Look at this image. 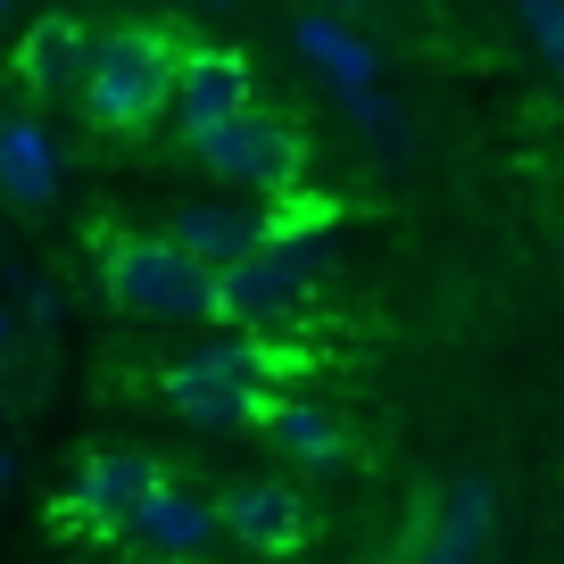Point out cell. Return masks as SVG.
I'll use <instances>...</instances> for the list:
<instances>
[{
    "instance_id": "cell-22",
    "label": "cell",
    "mask_w": 564,
    "mask_h": 564,
    "mask_svg": "<svg viewBox=\"0 0 564 564\" xmlns=\"http://www.w3.org/2000/svg\"><path fill=\"white\" fill-rule=\"evenodd\" d=\"M9 474H18V465H9V448H0V490H9Z\"/></svg>"
},
{
    "instance_id": "cell-21",
    "label": "cell",
    "mask_w": 564,
    "mask_h": 564,
    "mask_svg": "<svg viewBox=\"0 0 564 564\" xmlns=\"http://www.w3.org/2000/svg\"><path fill=\"white\" fill-rule=\"evenodd\" d=\"M9 333H18V316H9V307H0V349H9Z\"/></svg>"
},
{
    "instance_id": "cell-17",
    "label": "cell",
    "mask_w": 564,
    "mask_h": 564,
    "mask_svg": "<svg viewBox=\"0 0 564 564\" xmlns=\"http://www.w3.org/2000/svg\"><path fill=\"white\" fill-rule=\"evenodd\" d=\"M514 18H523V34H531V51L547 58V67L564 75V0H514Z\"/></svg>"
},
{
    "instance_id": "cell-20",
    "label": "cell",
    "mask_w": 564,
    "mask_h": 564,
    "mask_svg": "<svg viewBox=\"0 0 564 564\" xmlns=\"http://www.w3.org/2000/svg\"><path fill=\"white\" fill-rule=\"evenodd\" d=\"M316 9H324V18H340V9H366V0H316Z\"/></svg>"
},
{
    "instance_id": "cell-18",
    "label": "cell",
    "mask_w": 564,
    "mask_h": 564,
    "mask_svg": "<svg viewBox=\"0 0 564 564\" xmlns=\"http://www.w3.org/2000/svg\"><path fill=\"white\" fill-rule=\"evenodd\" d=\"M18 291H25V316H34V324H58V282L51 274H25Z\"/></svg>"
},
{
    "instance_id": "cell-9",
    "label": "cell",
    "mask_w": 564,
    "mask_h": 564,
    "mask_svg": "<svg viewBox=\"0 0 564 564\" xmlns=\"http://www.w3.org/2000/svg\"><path fill=\"white\" fill-rule=\"evenodd\" d=\"M166 241H175L192 265L225 274V265H241V258H258V249H265V216L232 208V199H183V208L166 216Z\"/></svg>"
},
{
    "instance_id": "cell-15",
    "label": "cell",
    "mask_w": 564,
    "mask_h": 564,
    "mask_svg": "<svg viewBox=\"0 0 564 564\" xmlns=\"http://www.w3.org/2000/svg\"><path fill=\"white\" fill-rule=\"evenodd\" d=\"M265 432H274V448L282 457H300V465H340L349 457V432H340L324 406H307V399H265Z\"/></svg>"
},
{
    "instance_id": "cell-6",
    "label": "cell",
    "mask_w": 564,
    "mask_h": 564,
    "mask_svg": "<svg viewBox=\"0 0 564 564\" xmlns=\"http://www.w3.org/2000/svg\"><path fill=\"white\" fill-rule=\"evenodd\" d=\"M216 498H199V490H175V481H159V490L133 507V523H124V540L133 547H150L159 564H199V547L216 540Z\"/></svg>"
},
{
    "instance_id": "cell-23",
    "label": "cell",
    "mask_w": 564,
    "mask_h": 564,
    "mask_svg": "<svg viewBox=\"0 0 564 564\" xmlns=\"http://www.w3.org/2000/svg\"><path fill=\"white\" fill-rule=\"evenodd\" d=\"M9 9H18V0H0V18H9Z\"/></svg>"
},
{
    "instance_id": "cell-2",
    "label": "cell",
    "mask_w": 564,
    "mask_h": 564,
    "mask_svg": "<svg viewBox=\"0 0 564 564\" xmlns=\"http://www.w3.org/2000/svg\"><path fill=\"white\" fill-rule=\"evenodd\" d=\"M108 300L124 307V316H150V324H199L216 316V274L208 265H192L166 232H133V241H108Z\"/></svg>"
},
{
    "instance_id": "cell-3",
    "label": "cell",
    "mask_w": 564,
    "mask_h": 564,
    "mask_svg": "<svg viewBox=\"0 0 564 564\" xmlns=\"http://www.w3.org/2000/svg\"><path fill=\"white\" fill-rule=\"evenodd\" d=\"M192 159L208 166L216 183H232V192H291L307 141H300V124H282L274 108H241V117H225L216 133H192Z\"/></svg>"
},
{
    "instance_id": "cell-13",
    "label": "cell",
    "mask_w": 564,
    "mask_h": 564,
    "mask_svg": "<svg viewBox=\"0 0 564 564\" xmlns=\"http://www.w3.org/2000/svg\"><path fill=\"white\" fill-rule=\"evenodd\" d=\"M291 42H300V58H307L333 91H366L373 67H382V58H373V42L357 34V25L324 18V9H300V18H291Z\"/></svg>"
},
{
    "instance_id": "cell-16",
    "label": "cell",
    "mask_w": 564,
    "mask_h": 564,
    "mask_svg": "<svg viewBox=\"0 0 564 564\" xmlns=\"http://www.w3.org/2000/svg\"><path fill=\"white\" fill-rule=\"evenodd\" d=\"M333 100H340V117H349L357 133L382 150V159H415V124H406V117H399V108H390L373 84H366V91H333Z\"/></svg>"
},
{
    "instance_id": "cell-7",
    "label": "cell",
    "mask_w": 564,
    "mask_h": 564,
    "mask_svg": "<svg viewBox=\"0 0 564 564\" xmlns=\"http://www.w3.org/2000/svg\"><path fill=\"white\" fill-rule=\"evenodd\" d=\"M91 51H100V34H91L84 18H42L34 34L18 42V84L34 91V100H84Z\"/></svg>"
},
{
    "instance_id": "cell-19",
    "label": "cell",
    "mask_w": 564,
    "mask_h": 564,
    "mask_svg": "<svg viewBox=\"0 0 564 564\" xmlns=\"http://www.w3.org/2000/svg\"><path fill=\"white\" fill-rule=\"evenodd\" d=\"M192 9H208V18H225V9H241V0H192Z\"/></svg>"
},
{
    "instance_id": "cell-5",
    "label": "cell",
    "mask_w": 564,
    "mask_h": 564,
    "mask_svg": "<svg viewBox=\"0 0 564 564\" xmlns=\"http://www.w3.org/2000/svg\"><path fill=\"white\" fill-rule=\"evenodd\" d=\"M159 465L141 457V448H100V457L84 465V481H75V498H67V514L84 531H100V540H124V523H133V507L150 490H159Z\"/></svg>"
},
{
    "instance_id": "cell-1",
    "label": "cell",
    "mask_w": 564,
    "mask_h": 564,
    "mask_svg": "<svg viewBox=\"0 0 564 564\" xmlns=\"http://www.w3.org/2000/svg\"><path fill=\"white\" fill-rule=\"evenodd\" d=\"M175 75H183L175 34H159V25H108L100 51H91L84 117L100 124V133H133V124H150L159 108H175Z\"/></svg>"
},
{
    "instance_id": "cell-10",
    "label": "cell",
    "mask_w": 564,
    "mask_h": 564,
    "mask_svg": "<svg viewBox=\"0 0 564 564\" xmlns=\"http://www.w3.org/2000/svg\"><path fill=\"white\" fill-rule=\"evenodd\" d=\"M216 523L241 547H258V556H300V540H307V507H300V490H282V481H232Z\"/></svg>"
},
{
    "instance_id": "cell-8",
    "label": "cell",
    "mask_w": 564,
    "mask_h": 564,
    "mask_svg": "<svg viewBox=\"0 0 564 564\" xmlns=\"http://www.w3.org/2000/svg\"><path fill=\"white\" fill-rule=\"evenodd\" d=\"M241 108H258L249 100V58L241 51H183V75H175V124H183V141L192 133H216L225 117H241Z\"/></svg>"
},
{
    "instance_id": "cell-14",
    "label": "cell",
    "mask_w": 564,
    "mask_h": 564,
    "mask_svg": "<svg viewBox=\"0 0 564 564\" xmlns=\"http://www.w3.org/2000/svg\"><path fill=\"white\" fill-rule=\"evenodd\" d=\"M0 199H18V208H51L58 199V150L34 117L0 124Z\"/></svg>"
},
{
    "instance_id": "cell-12",
    "label": "cell",
    "mask_w": 564,
    "mask_h": 564,
    "mask_svg": "<svg viewBox=\"0 0 564 564\" xmlns=\"http://www.w3.org/2000/svg\"><path fill=\"white\" fill-rule=\"evenodd\" d=\"M490 523H498V481H490V474L448 481L441 523H432V540H423V556H415V564H474V556H481V540H490Z\"/></svg>"
},
{
    "instance_id": "cell-4",
    "label": "cell",
    "mask_w": 564,
    "mask_h": 564,
    "mask_svg": "<svg viewBox=\"0 0 564 564\" xmlns=\"http://www.w3.org/2000/svg\"><path fill=\"white\" fill-rule=\"evenodd\" d=\"M307 300H316V291H307L274 249H258V258H241V265L216 274V324H232V333H249V340L291 333V324L307 316Z\"/></svg>"
},
{
    "instance_id": "cell-11",
    "label": "cell",
    "mask_w": 564,
    "mask_h": 564,
    "mask_svg": "<svg viewBox=\"0 0 564 564\" xmlns=\"http://www.w3.org/2000/svg\"><path fill=\"white\" fill-rule=\"evenodd\" d=\"M159 390H166V406H175L192 432H241V423H265V390L232 382V373H208V366H192V357H175Z\"/></svg>"
}]
</instances>
